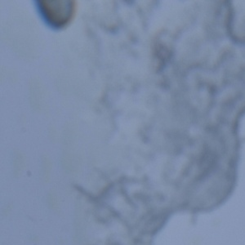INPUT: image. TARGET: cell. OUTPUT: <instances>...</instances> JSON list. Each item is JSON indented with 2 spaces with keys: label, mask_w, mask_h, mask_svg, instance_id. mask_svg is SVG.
Wrapping results in <instances>:
<instances>
[{
  "label": "cell",
  "mask_w": 245,
  "mask_h": 245,
  "mask_svg": "<svg viewBox=\"0 0 245 245\" xmlns=\"http://www.w3.org/2000/svg\"><path fill=\"white\" fill-rule=\"evenodd\" d=\"M38 3L45 20L56 28L69 24L76 11V2L73 0H42Z\"/></svg>",
  "instance_id": "1"
}]
</instances>
